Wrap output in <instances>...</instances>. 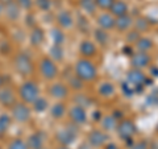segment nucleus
Listing matches in <instances>:
<instances>
[{
    "mask_svg": "<svg viewBox=\"0 0 158 149\" xmlns=\"http://www.w3.org/2000/svg\"><path fill=\"white\" fill-rule=\"evenodd\" d=\"M4 12H6L7 17L9 20H16L19 17V6L16 4V2H12L9 4H6V8H4Z\"/></svg>",
    "mask_w": 158,
    "mask_h": 149,
    "instance_id": "4be33fe9",
    "label": "nucleus"
},
{
    "mask_svg": "<svg viewBox=\"0 0 158 149\" xmlns=\"http://www.w3.org/2000/svg\"><path fill=\"white\" fill-rule=\"evenodd\" d=\"M0 103L6 107H12L16 103V98H15V92L9 87L0 88Z\"/></svg>",
    "mask_w": 158,
    "mask_h": 149,
    "instance_id": "f8f14e48",
    "label": "nucleus"
},
{
    "mask_svg": "<svg viewBox=\"0 0 158 149\" xmlns=\"http://www.w3.org/2000/svg\"><path fill=\"white\" fill-rule=\"evenodd\" d=\"M81 6L88 13H95L96 8H98L95 0H81Z\"/></svg>",
    "mask_w": 158,
    "mask_h": 149,
    "instance_id": "cd10ccee",
    "label": "nucleus"
},
{
    "mask_svg": "<svg viewBox=\"0 0 158 149\" xmlns=\"http://www.w3.org/2000/svg\"><path fill=\"white\" fill-rule=\"evenodd\" d=\"M2 12H3V8H2V6H0V15H2Z\"/></svg>",
    "mask_w": 158,
    "mask_h": 149,
    "instance_id": "49530a36",
    "label": "nucleus"
},
{
    "mask_svg": "<svg viewBox=\"0 0 158 149\" xmlns=\"http://www.w3.org/2000/svg\"><path fill=\"white\" fill-rule=\"evenodd\" d=\"M8 149H29V148H28V144L24 140H21V138H15V140L9 143Z\"/></svg>",
    "mask_w": 158,
    "mask_h": 149,
    "instance_id": "7c9ffc66",
    "label": "nucleus"
},
{
    "mask_svg": "<svg viewBox=\"0 0 158 149\" xmlns=\"http://www.w3.org/2000/svg\"><path fill=\"white\" fill-rule=\"evenodd\" d=\"M75 102H77L78 106H82V107H86L87 104L90 103V100L87 99L86 95H77L75 96Z\"/></svg>",
    "mask_w": 158,
    "mask_h": 149,
    "instance_id": "4c0bfd02",
    "label": "nucleus"
},
{
    "mask_svg": "<svg viewBox=\"0 0 158 149\" xmlns=\"http://www.w3.org/2000/svg\"><path fill=\"white\" fill-rule=\"evenodd\" d=\"M123 91H124V94L125 95H128V96H132V94L135 92V88H133L132 86L128 82H125L124 84H123Z\"/></svg>",
    "mask_w": 158,
    "mask_h": 149,
    "instance_id": "ea45409f",
    "label": "nucleus"
},
{
    "mask_svg": "<svg viewBox=\"0 0 158 149\" xmlns=\"http://www.w3.org/2000/svg\"><path fill=\"white\" fill-rule=\"evenodd\" d=\"M98 92L104 98H110L115 94V86H113V83H111V82H103V83H100V86H99Z\"/></svg>",
    "mask_w": 158,
    "mask_h": 149,
    "instance_id": "aec40b11",
    "label": "nucleus"
},
{
    "mask_svg": "<svg viewBox=\"0 0 158 149\" xmlns=\"http://www.w3.org/2000/svg\"><path fill=\"white\" fill-rule=\"evenodd\" d=\"M2 84H3V78H2V75H0V88H2Z\"/></svg>",
    "mask_w": 158,
    "mask_h": 149,
    "instance_id": "a18cd8bd",
    "label": "nucleus"
},
{
    "mask_svg": "<svg viewBox=\"0 0 158 149\" xmlns=\"http://www.w3.org/2000/svg\"><path fill=\"white\" fill-rule=\"evenodd\" d=\"M104 149H118V147L116 145V144H113V143H108Z\"/></svg>",
    "mask_w": 158,
    "mask_h": 149,
    "instance_id": "79ce46f5",
    "label": "nucleus"
},
{
    "mask_svg": "<svg viewBox=\"0 0 158 149\" xmlns=\"http://www.w3.org/2000/svg\"><path fill=\"white\" fill-rule=\"evenodd\" d=\"M50 57L56 61H62L63 59V50L59 45H54L50 49Z\"/></svg>",
    "mask_w": 158,
    "mask_h": 149,
    "instance_id": "c85d7f7f",
    "label": "nucleus"
},
{
    "mask_svg": "<svg viewBox=\"0 0 158 149\" xmlns=\"http://www.w3.org/2000/svg\"><path fill=\"white\" fill-rule=\"evenodd\" d=\"M117 119L115 115H108L102 119V127L104 131H113L117 128Z\"/></svg>",
    "mask_w": 158,
    "mask_h": 149,
    "instance_id": "6ab92c4d",
    "label": "nucleus"
},
{
    "mask_svg": "<svg viewBox=\"0 0 158 149\" xmlns=\"http://www.w3.org/2000/svg\"><path fill=\"white\" fill-rule=\"evenodd\" d=\"M28 148L29 149H42L44 147V138L41 136V133H33L28 138Z\"/></svg>",
    "mask_w": 158,
    "mask_h": 149,
    "instance_id": "a211bd4d",
    "label": "nucleus"
},
{
    "mask_svg": "<svg viewBox=\"0 0 158 149\" xmlns=\"http://www.w3.org/2000/svg\"><path fill=\"white\" fill-rule=\"evenodd\" d=\"M131 149H149V147H148V143L146 141H138V143L132 144Z\"/></svg>",
    "mask_w": 158,
    "mask_h": 149,
    "instance_id": "a19ab883",
    "label": "nucleus"
},
{
    "mask_svg": "<svg viewBox=\"0 0 158 149\" xmlns=\"http://www.w3.org/2000/svg\"><path fill=\"white\" fill-rule=\"evenodd\" d=\"M96 67L87 58L78 59L75 63V75L83 82H90L96 78Z\"/></svg>",
    "mask_w": 158,
    "mask_h": 149,
    "instance_id": "f257e3e1",
    "label": "nucleus"
},
{
    "mask_svg": "<svg viewBox=\"0 0 158 149\" xmlns=\"http://www.w3.org/2000/svg\"><path fill=\"white\" fill-rule=\"evenodd\" d=\"M145 81H146L145 74L142 73V70H138V69H132L127 74V82L135 88V92H140L144 88Z\"/></svg>",
    "mask_w": 158,
    "mask_h": 149,
    "instance_id": "39448f33",
    "label": "nucleus"
},
{
    "mask_svg": "<svg viewBox=\"0 0 158 149\" xmlns=\"http://www.w3.org/2000/svg\"><path fill=\"white\" fill-rule=\"evenodd\" d=\"M9 124H11V117H9L8 115H2L0 116V133L6 132L8 130Z\"/></svg>",
    "mask_w": 158,
    "mask_h": 149,
    "instance_id": "473e14b6",
    "label": "nucleus"
},
{
    "mask_svg": "<svg viewBox=\"0 0 158 149\" xmlns=\"http://www.w3.org/2000/svg\"><path fill=\"white\" fill-rule=\"evenodd\" d=\"M57 149H70V148H69V147H62V145H61V147L57 148Z\"/></svg>",
    "mask_w": 158,
    "mask_h": 149,
    "instance_id": "c03bdc74",
    "label": "nucleus"
},
{
    "mask_svg": "<svg viewBox=\"0 0 158 149\" xmlns=\"http://www.w3.org/2000/svg\"><path fill=\"white\" fill-rule=\"evenodd\" d=\"M15 69L21 75H29L33 71V62L25 53H20L15 58Z\"/></svg>",
    "mask_w": 158,
    "mask_h": 149,
    "instance_id": "20e7f679",
    "label": "nucleus"
},
{
    "mask_svg": "<svg viewBox=\"0 0 158 149\" xmlns=\"http://www.w3.org/2000/svg\"><path fill=\"white\" fill-rule=\"evenodd\" d=\"M67 86L63 83H54L52 84L50 87V95L54 98V99H58V100H61V99H65L67 96Z\"/></svg>",
    "mask_w": 158,
    "mask_h": 149,
    "instance_id": "ddd939ff",
    "label": "nucleus"
},
{
    "mask_svg": "<svg viewBox=\"0 0 158 149\" xmlns=\"http://www.w3.org/2000/svg\"><path fill=\"white\" fill-rule=\"evenodd\" d=\"M133 20L129 15H124V16H120V17H116V23H115V27L118 29V31H125L132 25Z\"/></svg>",
    "mask_w": 158,
    "mask_h": 149,
    "instance_id": "412c9836",
    "label": "nucleus"
},
{
    "mask_svg": "<svg viewBox=\"0 0 158 149\" xmlns=\"http://www.w3.org/2000/svg\"><path fill=\"white\" fill-rule=\"evenodd\" d=\"M12 2H15V0H2V3L6 6V4H9V3H12Z\"/></svg>",
    "mask_w": 158,
    "mask_h": 149,
    "instance_id": "37998d69",
    "label": "nucleus"
},
{
    "mask_svg": "<svg viewBox=\"0 0 158 149\" xmlns=\"http://www.w3.org/2000/svg\"><path fill=\"white\" fill-rule=\"evenodd\" d=\"M42 149H44V148H42Z\"/></svg>",
    "mask_w": 158,
    "mask_h": 149,
    "instance_id": "09e8293b",
    "label": "nucleus"
},
{
    "mask_svg": "<svg viewBox=\"0 0 158 149\" xmlns=\"http://www.w3.org/2000/svg\"><path fill=\"white\" fill-rule=\"evenodd\" d=\"M78 127L77 124H71V126H67L65 130H62V131H59L57 132V141L61 144L62 147H69V145H71V144L75 141V137L78 135Z\"/></svg>",
    "mask_w": 158,
    "mask_h": 149,
    "instance_id": "7ed1b4c3",
    "label": "nucleus"
},
{
    "mask_svg": "<svg viewBox=\"0 0 158 149\" xmlns=\"http://www.w3.org/2000/svg\"><path fill=\"white\" fill-rule=\"evenodd\" d=\"M69 86L74 88V90H81L83 87V81H81L77 75H74L73 78H70V81H69Z\"/></svg>",
    "mask_w": 158,
    "mask_h": 149,
    "instance_id": "72a5a7b5",
    "label": "nucleus"
},
{
    "mask_svg": "<svg viewBox=\"0 0 158 149\" xmlns=\"http://www.w3.org/2000/svg\"><path fill=\"white\" fill-rule=\"evenodd\" d=\"M16 4L19 6V8H24V9H31L33 6L32 0H16Z\"/></svg>",
    "mask_w": 158,
    "mask_h": 149,
    "instance_id": "e433bc0d",
    "label": "nucleus"
},
{
    "mask_svg": "<svg viewBox=\"0 0 158 149\" xmlns=\"http://www.w3.org/2000/svg\"><path fill=\"white\" fill-rule=\"evenodd\" d=\"M44 37H45V34H44L42 29L34 28L33 32L31 33V44H32V45H34V46H37V45H40V44L44 41Z\"/></svg>",
    "mask_w": 158,
    "mask_h": 149,
    "instance_id": "b1692460",
    "label": "nucleus"
},
{
    "mask_svg": "<svg viewBox=\"0 0 158 149\" xmlns=\"http://www.w3.org/2000/svg\"><path fill=\"white\" fill-rule=\"evenodd\" d=\"M157 131H158V126H157Z\"/></svg>",
    "mask_w": 158,
    "mask_h": 149,
    "instance_id": "de8ad7c7",
    "label": "nucleus"
},
{
    "mask_svg": "<svg viewBox=\"0 0 158 149\" xmlns=\"http://www.w3.org/2000/svg\"><path fill=\"white\" fill-rule=\"evenodd\" d=\"M12 117L19 123H27L31 119V110L25 103H15L12 106Z\"/></svg>",
    "mask_w": 158,
    "mask_h": 149,
    "instance_id": "0eeeda50",
    "label": "nucleus"
},
{
    "mask_svg": "<svg viewBox=\"0 0 158 149\" xmlns=\"http://www.w3.org/2000/svg\"><path fill=\"white\" fill-rule=\"evenodd\" d=\"M131 65L133 69L142 70V69H145L150 65V56L148 53H144V52L135 53L131 58Z\"/></svg>",
    "mask_w": 158,
    "mask_h": 149,
    "instance_id": "9d476101",
    "label": "nucleus"
},
{
    "mask_svg": "<svg viewBox=\"0 0 158 149\" xmlns=\"http://www.w3.org/2000/svg\"><path fill=\"white\" fill-rule=\"evenodd\" d=\"M127 11H128V6L123 0H116V2L112 4V7L110 8V12L113 17L124 16V15H127Z\"/></svg>",
    "mask_w": 158,
    "mask_h": 149,
    "instance_id": "2eb2a0df",
    "label": "nucleus"
},
{
    "mask_svg": "<svg viewBox=\"0 0 158 149\" xmlns=\"http://www.w3.org/2000/svg\"><path fill=\"white\" fill-rule=\"evenodd\" d=\"M135 25H136V31L137 32H145V31H148V28H149V23H148L146 19L140 17V19H137Z\"/></svg>",
    "mask_w": 158,
    "mask_h": 149,
    "instance_id": "2f4dec72",
    "label": "nucleus"
},
{
    "mask_svg": "<svg viewBox=\"0 0 158 149\" xmlns=\"http://www.w3.org/2000/svg\"><path fill=\"white\" fill-rule=\"evenodd\" d=\"M52 37H53L54 44H56V45H59V46H61L63 44V41H65V34H63V32L58 28H54L52 31Z\"/></svg>",
    "mask_w": 158,
    "mask_h": 149,
    "instance_id": "bb28decb",
    "label": "nucleus"
},
{
    "mask_svg": "<svg viewBox=\"0 0 158 149\" xmlns=\"http://www.w3.org/2000/svg\"><path fill=\"white\" fill-rule=\"evenodd\" d=\"M70 119L74 124L77 126H82L87 121V112H86V108L82 107V106H78V104H74V106L70 108Z\"/></svg>",
    "mask_w": 158,
    "mask_h": 149,
    "instance_id": "1a4fd4ad",
    "label": "nucleus"
},
{
    "mask_svg": "<svg viewBox=\"0 0 158 149\" xmlns=\"http://www.w3.org/2000/svg\"><path fill=\"white\" fill-rule=\"evenodd\" d=\"M96 7H100L102 9H110L115 0H95Z\"/></svg>",
    "mask_w": 158,
    "mask_h": 149,
    "instance_id": "f704fd0d",
    "label": "nucleus"
},
{
    "mask_svg": "<svg viewBox=\"0 0 158 149\" xmlns=\"http://www.w3.org/2000/svg\"><path fill=\"white\" fill-rule=\"evenodd\" d=\"M57 21L59 24V27H62V28H71L74 20H73V16L70 15V12L61 11L57 15Z\"/></svg>",
    "mask_w": 158,
    "mask_h": 149,
    "instance_id": "f3484780",
    "label": "nucleus"
},
{
    "mask_svg": "<svg viewBox=\"0 0 158 149\" xmlns=\"http://www.w3.org/2000/svg\"><path fill=\"white\" fill-rule=\"evenodd\" d=\"M138 38H140V33H138L137 31H133L127 36V41L128 42H137Z\"/></svg>",
    "mask_w": 158,
    "mask_h": 149,
    "instance_id": "58836bf2",
    "label": "nucleus"
},
{
    "mask_svg": "<svg viewBox=\"0 0 158 149\" xmlns=\"http://www.w3.org/2000/svg\"><path fill=\"white\" fill-rule=\"evenodd\" d=\"M108 140L107 133H104L100 130H95L88 133V143L91 144L92 147H103Z\"/></svg>",
    "mask_w": 158,
    "mask_h": 149,
    "instance_id": "9b49d317",
    "label": "nucleus"
},
{
    "mask_svg": "<svg viewBox=\"0 0 158 149\" xmlns=\"http://www.w3.org/2000/svg\"><path fill=\"white\" fill-rule=\"evenodd\" d=\"M95 38L99 44L102 45H106L108 42V33L104 31V29H96L95 31Z\"/></svg>",
    "mask_w": 158,
    "mask_h": 149,
    "instance_id": "c756f323",
    "label": "nucleus"
},
{
    "mask_svg": "<svg viewBox=\"0 0 158 149\" xmlns=\"http://www.w3.org/2000/svg\"><path fill=\"white\" fill-rule=\"evenodd\" d=\"M136 46L138 49V52L146 53L153 48V41L150 38H148V37H140L138 38V41L136 42Z\"/></svg>",
    "mask_w": 158,
    "mask_h": 149,
    "instance_id": "5701e85b",
    "label": "nucleus"
},
{
    "mask_svg": "<svg viewBox=\"0 0 158 149\" xmlns=\"http://www.w3.org/2000/svg\"><path fill=\"white\" fill-rule=\"evenodd\" d=\"M19 95H20V98H21L23 103H25V104L32 103L33 104V102L40 96L38 86L34 82H32V81L24 82L21 86H20Z\"/></svg>",
    "mask_w": 158,
    "mask_h": 149,
    "instance_id": "f03ea898",
    "label": "nucleus"
},
{
    "mask_svg": "<svg viewBox=\"0 0 158 149\" xmlns=\"http://www.w3.org/2000/svg\"><path fill=\"white\" fill-rule=\"evenodd\" d=\"M115 23H116V17H113L111 13H102L100 16L98 17V24L102 29H112L115 28Z\"/></svg>",
    "mask_w": 158,
    "mask_h": 149,
    "instance_id": "4468645a",
    "label": "nucleus"
},
{
    "mask_svg": "<svg viewBox=\"0 0 158 149\" xmlns=\"http://www.w3.org/2000/svg\"><path fill=\"white\" fill-rule=\"evenodd\" d=\"M48 108V100L42 96H38L36 100L33 102V110L36 112H44Z\"/></svg>",
    "mask_w": 158,
    "mask_h": 149,
    "instance_id": "a878e982",
    "label": "nucleus"
},
{
    "mask_svg": "<svg viewBox=\"0 0 158 149\" xmlns=\"http://www.w3.org/2000/svg\"><path fill=\"white\" fill-rule=\"evenodd\" d=\"M52 116L54 119H61L63 115H65V112H66V108H65V104L63 103H56L54 106L52 107Z\"/></svg>",
    "mask_w": 158,
    "mask_h": 149,
    "instance_id": "393cba45",
    "label": "nucleus"
},
{
    "mask_svg": "<svg viewBox=\"0 0 158 149\" xmlns=\"http://www.w3.org/2000/svg\"><path fill=\"white\" fill-rule=\"evenodd\" d=\"M40 71L45 79H54L58 74V69L53 59L45 57L40 61Z\"/></svg>",
    "mask_w": 158,
    "mask_h": 149,
    "instance_id": "423d86ee",
    "label": "nucleus"
},
{
    "mask_svg": "<svg viewBox=\"0 0 158 149\" xmlns=\"http://www.w3.org/2000/svg\"><path fill=\"white\" fill-rule=\"evenodd\" d=\"M36 4L40 9L42 11H48L49 8L52 6V0H36Z\"/></svg>",
    "mask_w": 158,
    "mask_h": 149,
    "instance_id": "c9c22d12",
    "label": "nucleus"
},
{
    "mask_svg": "<svg viewBox=\"0 0 158 149\" xmlns=\"http://www.w3.org/2000/svg\"><path fill=\"white\" fill-rule=\"evenodd\" d=\"M79 52H81L83 57H91L96 53V46L90 40H85V41L81 44V46H79Z\"/></svg>",
    "mask_w": 158,
    "mask_h": 149,
    "instance_id": "dca6fc26",
    "label": "nucleus"
},
{
    "mask_svg": "<svg viewBox=\"0 0 158 149\" xmlns=\"http://www.w3.org/2000/svg\"><path fill=\"white\" fill-rule=\"evenodd\" d=\"M117 133L124 141L132 140V137L136 133V126L131 120H123L120 124H117Z\"/></svg>",
    "mask_w": 158,
    "mask_h": 149,
    "instance_id": "6e6552de",
    "label": "nucleus"
}]
</instances>
